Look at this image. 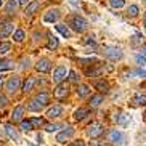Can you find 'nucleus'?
Instances as JSON below:
<instances>
[{
  "instance_id": "f257e3e1",
  "label": "nucleus",
  "mask_w": 146,
  "mask_h": 146,
  "mask_svg": "<svg viewBox=\"0 0 146 146\" xmlns=\"http://www.w3.org/2000/svg\"><path fill=\"white\" fill-rule=\"evenodd\" d=\"M71 26H72V29L76 32H85L87 27H88V23H87L85 18H82V16H72Z\"/></svg>"
},
{
  "instance_id": "f03ea898",
  "label": "nucleus",
  "mask_w": 146,
  "mask_h": 146,
  "mask_svg": "<svg viewBox=\"0 0 146 146\" xmlns=\"http://www.w3.org/2000/svg\"><path fill=\"white\" fill-rule=\"evenodd\" d=\"M104 132V127L100 122H93V124L88 125V129H87V133H88V137L92 138H98L100 135H103Z\"/></svg>"
},
{
  "instance_id": "7ed1b4c3",
  "label": "nucleus",
  "mask_w": 146,
  "mask_h": 146,
  "mask_svg": "<svg viewBox=\"0 0 146 146\" xmlns=\"http://www.w3.org/2000/svg\"><path fill=\"white\" fill-rule=\"evenodd\" d=\"M108 141L116 143L117 146H122V145H124V135H122L117 129L109 130V132H108Z\"/></svg>"
},
{
  "instance_id": "20e7f679",
  "label": "nucleus",
  "mask_w": 146,
  "mask_h": 146,
  "mask_svg": "<svg viewBox=\"0 0 146 146\" xmlns=\"http://www.w3.org/2000/svg\"><path fill=\"white\" fill-rule=\"evenodd\" d=\"M103 53H104V56H108L109 60H114V61L122 58V50L117 47H104Z\"/></svg>"
},
{
  "instance_id": "39448f33",
  "label": "nucleus",
  "mask_w": 146,
  "mask_h": 146,
  "mask_svg": "<svg viewBox=\"0 0 146 146\" xmlns=\"http://www.w3.org/2000/svg\"><path fill=\"white\" fill-rule=\"evenodd\" d=\"M68 74H69V71L64 66H58V68L53 71V82H55V84H61V82L66 79Z\"/></svg>"
},
{
  "instance_id": "423d86ee",
  "label": "nucleus",
  "mask_w": 146,
  "mask_h": 146,
  "mask_svg": "<svg viewBox=\"0 0 146 146\" xmlns=\"http://www.w3.org/2000/svg\"><path fill=\"white\" fill-rule=\"evenodd\" d=\"M19 87H21V79L19 77H10L8 80H7V90L10 92V93H15L16 90H19Z\"/></svg>"
},
{
  "instance_id": "0eeeda50",
  "label": "nucleus",
  "mask_w": 146,
  "mask_h": 146,
  "mask_svg": "<svg viewBox=\"0 0 146 146\" xmlns=\"http://www.w3.org/2000/svg\"><path fill=\"white\" fill-rule=\"evenodd\" d=\"M72 135H74V129H72V127H66L63 132H60L58 135H56V141H58V143H66L69 138L72 137Z\"/></svg>"
},
{
  "instance_id": "6e6552de",
  "label": "nucleus",
  "mask_w": 146,
  "mask_h": 146,
  "mask_svg": "<svg viewBox=\"0 0 146 146\" xmlns=\"http://www.w3.org/2000/svg\"><path fill=\"white\" fill-rule=\"evenodd\" d=\"M35 69L39 71V72H48L50 69H52V61L48 60V58H40L37 61V64H35Z\"/></svg>"
},
{
  "instance_id": "1a4fd4ad",
  "label": "nucleus",
  "mask_w": 146,
  "mask_h": 146,
  "mask_svg": "<svg viewBox=\"0 0 146 146\" xmlns=\"http://www.w3.org/2000/svg\"><path fill=\"white\" fill-rule=\"evenodd\" d=\"M23 116H24V106H16L11 112V120L13 122H21V120H24Z\"/></svg>"
},
{
  "instance_id": "9d476101",
  "label": "nucleus",
  "mask_w": 146,
  "mask_h": 146,
  "mask_svg": "<svg viewBox=\"0 0 146 146\" xmlns=\"http://www.w3.org/2000/svg\"><path fill=\"white\" fill-rule=\"evenodd\" d=\"M5 132H7V135H8L11 140H15V141H19V133H18V130L15 129L13 124H7V125H5Z\"/></svg>"
},
{
  "instance_id": "9b49d317",
  "label": "nucleus",
  "mask_w": 146,
  "mask_h": 146,
  "mask_svg": "<svg viewBox=\"0 0 146 146\" xmlns=\"http://www.w3.org/2000/svg\"><path fill=\"white\" fill-rule=\"evenodd\" d=\"M58 18H60V10H48L47 13H45V16H43V19L47 23H56L58 21Z\"/></svg>"
},
{
  "instance_id": "f8f14e48",
  "label": "nucleus",
  "mask_w": 146,
  "mask_h": 146,
  "mask_svg": "<svg viewBox=\"0 0 146 146\" xmlns=\"http://www.w3.org/2000/svg\"><path fill=\"white\" fill-rule=\"evenodd\" d=\"M68 85H66V84H58V87H56V90H55V98H58V100H63L66 96V95H68Z\"/></svg>"
},
{
  "instance_id": "ddd939ff",
  "label": "nucleus",
  "mask_w": 146,
  "mask_h": 146,
  "mask_svg": "<svg viewBox=\"0 0 146 146\" xmlns=\"http://www.w3.org/2000/svg\"><path fill=\"white\" fill-rule=\"evenodd\" d=\"M15 26L11 24V23H5L3 26L0 27V39H7L11 32H13Z\"/></svg>"
},
{
  "instance_id": "4468645a",
  "label": "nucleus",
  "mask_w": 146,
  "mask_h": 146,
  "mask_svg": "<svg viewBox=\"0 0 146 146\" xmlns=\"http://www.w3.org/2000/svg\"><path fill=\"white\" fill-rule=\"evenodd\" d=\"M61 114H63V108H61V106H53V108L48 109L47 117H48V119H56V117H60Z\"/></svg>"
},
{
  "instance_id": "2eb2a0df",
  "label": "nucleus",
  "mask_w": 146,
  "mask_h": 146,
  "mask_svg": "<svg viewBox=\"0 0 146 146\" xmlns=\"http://www.w3.org/2000/svg\"><path fill=\"white\" fill-rule=\"evenodd\" d=\"M77 95L80 96V98H85V96H88L90 95V92H92V88L88 85H85V84H79L77 85Z\"/></svg>"
},
{
  "instance_id": "dca6fc26",
  "label": "nucleus",
  "mask_w": 146,
  "mask_h": 146,
  "mask_svg": "<svg viewBox=\"0 0 146 146\" xmlns=\"http://www.w3.org/2000/svg\"><path fill=\"white\" fill-rule=\"evenodd\" d=\"M88 114H90V109H88V108H79L77 111L74 112V119L76 120H84Z\"/></svg>"
},
{
  "instance_id": "f3484780",
  "label": "nucleus",
  "mask_w": 146,
  "mask_h": 146,
  "mask_svg": "<svg viewBox=\"0 0 146 146\" xmlns=\"http://www.w3.org/2000/svg\"><path fill=\"white\" fill-rule=\"evenodd\" d=\"M104 101V96L103 93H98V95H93L90 98V108H98L100 104Z\"/></svg>"
},
{
  "instance_id": "a211bd4d",
  "label": "nucleus",
  "mask_w": 146,
  "mask_h": 146,
  "mask_svg": "<svg viewBox=\"0 0 146 146\" xmlns=\"http://www.w3.org/2000/svg\"><path fill=\"white\" fill-rule=\"evenodd\" d=\"M39 2H29V5H26V10H24V13H26V16H31V15H34L35 11H37V8H39Z\"/></svg>"
},
{
  "instance_id": "6ab92c4d",
  "label": "nucleus",
  "mask_w": 146,
  "mask_h": 146,
  "mask_svg": "<svg viewBox=\"0 0 146 146\" xmlns=\"http://www.w3.org/2000/svg\"><path fill=\"white\" fill-rule=\"evenodd\" d=\"M18 0H8V2H7V5H5V11H7V13L8 15H13L15 13V10L18 8Z\"/></svg>"
},
{
  "instance_id": "aec40b11",
  "label": "nucleus",
  "mask_w": 146,
  "mask_h": 146,
  "mask_svg": "<svg viewBox=\"0 0 146 146\" xmlns=\"http://www.w3.org/2000/svg\"><path fill=\"white\" fill-rule=\"evenodd\" d=\"M95 88H98L101 93H108V92H109V84H108L106 80H98L95 84Z\"/></svg>"
},
{
  "instance_id": "412c9836",
  "label": "nucleus",
  "mask_w": 146,
  "mask_h": 146,
  "mask_svg": "<svg viewBox=\"0 0 146 146\" xmlns=\"http://www.w3.org/2000/svg\"><path fill=\"white\" fill-rule=\"evenodd\" d=\"M11 68H13V61L11 60H7V58L0 60V72L2 71H10Z\"/></svg>"
},
{
  "instance_id": "4be33fe9",
  "label": "nucleus",
  "mask_w": 146,
  "mask_h": 146,
  "mask_svg": "<svg viewBox=\"0 0 146 146\" xmlns=\"http://www.w3.org/2000/svg\"><path fill=\"white\" fill-rule=\"evenodd\" d=\"M56 31L60 32L61 35H64V37H71V31H69V27L66 26V24H56Z\"/></svg>"
},
{
  "instance_id": "5701e85b",
  "label": "nucleus",
  "mask_w": 146,
  "mask_h": 146,
  "mask_svg": "<svg viewBox=\"0 0 146 146\" xmlns=\"http://www.w3.org/2000/svg\"><path fill=\"white\" fill-rule=\"evenodd\" d=\"M35 100H37V101H39L42 106H47V104H48V100H50V96H48V93L42 92V93H39L37 96H35Z\"/></svg>"
},
{
  "instance_id": "b1692460",
  "label": "nucleus",
  "mask_w": 146,
  "mask_h": 146,
  "mask_svg": "<svg viewBox=\"0 0 146 146\" xmlns=\"http://www.w3.org/2000/svg\"><path fill=\"white\" fill-rule=\"evenodd\" d=\"M42 104L39 103V101H37V100H31L29 101V104H27V109H29V111H40V109H42Z\"/></svg>"
},
{
  "instance_id": "393cba45",
  "label": "nucleus",
  "mask_w": 146,
  "mask_h": 146,
  "mask_svg": "<svg viewBox=\"0 0 146 146\" xmlns=\"http://www.w3.org/2000/svg\"><path fill=\"white\" fill-rule=\"evenodd\" d=\"M58 45H60V42H58V39H56L55 35H50V37H48L47 48H48V50H55V48H58Z\"/></svg>"
},
{
  "instance_id": "a878e982",
  "label": "nucleus",
  "mask_w": 146,
  "mask_h": 146,
  "mask_svg": "<svg viewBox=\"0 0 146 146\" xmlns=\"http://www.w3.org/2000/svg\"><path fill=\"white\" fill-rule=\"evenodd\" d=\"M34 84H35V80L32 77H29L24 84H23V92H26V93H27V92H31V90H32V87H34Z\"/></svg>"
},
{
  "instance_id": "bb28decb",
  "label": "nucleus",
  "mask_w": 146,
  "mask_h": 146,
  "mask_svg": "<svg viewBox=\"0 0 146 146\" xmlns=\"http://www.w3.org/2000/svg\"><path fill=\"white\" fill-rule=\"evenodd\" d=\"M11 50V43L8 42H0V55H7Z\"/></svg>"
},
{
  "instance_id": "cd10ccee",
  "label": "nucleus",
  "mask_w": 146,
  "mask_h": 146,
  "mask_svg": "<svg viewBox=\"0 0 146 146\" xmlns=\"http://www.w3.org/2000/svg\"><path fill=\"white\" fill-rule=\"evenodd\" d=\"M13 40H15V42H23V40H24V31H23V29L15 31V34H13Z\"/></svg>"
},
{
  "instance_id": "c85d7f7f",
  "label": "nucleus",
  "mask_w": 146,
  "mask_h": 146,
  "mask_svg": "<svg viewBox=\"0 0 146 146\" xmlns=\"http://www.w3.org/2000/svg\"><path fill=\"white\" fill-rule=\"evenodd\" d=\"M137 63H138L140 66H143V64L146 63V47L143 48V50H141V53H140V55L137 56Z\"/></svg>"
},
{
  "instance_id": "c756f323",
  "label": "nucleus",
  "mask_w": 146,
  "mask_h": 146,
  "mask_svg": "<svg viewBox=\"0 0 146 146\" xmlns=\"http://www.w3.org/2000/svg\"><path fill=\"white\" fill-rule=\"evenodd\" d=\"M34 129V125H32V122L29 120H21V130H24V132H29V130Z\"/></svg>"
},
{
  "instance_id": "7c9ffc66",
  "label": "nucleus",
  "mask_w": 146,
  "mask_h": 146,
  "mask_svg": "<svg viewBox=\"0 0 146 146\" xmlns=\"http://www.w3.org/2000/svg\"><path fill=\"white\" fill-rule=\"evenodd\" d=\"M133 104H137V106L146 104V95H137V96L133 98Z\"/></svg>"
},
{
  "instance_id": "2f4dec72",
  "label": "nucleus",
  "mask_w": 146,
  "mask_h": 146,
  "mask_svg": "<svg viewBox=\"0 0 146 146\" xmlns=\"http://www.w3.org/2000/svg\"><path fill=\"white\" fill-rule=\"evenodd\" d=\"M127 15H129L130 18H135L138 15V7L137 5H130L129 10H127Z\"/></svg>"
},
{
  "instance_id": "473e14b6",
  "label": "nucleus",
  "mask_w": 146,
  "mask_h": 146,
  "mask_svg": "<svg viewBox=\"0 0 146 146\" xmlns=\"http://www.w3.org/2000/svg\"><path fill=\"white\" fill-rule=\"evenodd\" d=\"M124 0H109V5H111L112 8H122L124 7Z\"/></svg>"
},
{
  "instance_id": "72a5a7b5",
  "label": "nucleus",
  "mask_w": 146,
  "mask_h": 146,
  "mask_svg": "<svg viewBox=\"0 0 146 146\" xmlns=\"http://www.w3.org/2000/svg\"><path fill=\"white\" fill-rule=\"evenodd\" d=\"M69 80L72 82V84H79V77H77L76 71H69Z\"/></svg>"
},
{
  "instance_id": "f704fd0d",
  "label": "nucleus",
  "mask_w": 146,
  "mask_h": 146,
  "mask_svg": "<svg viewBox=\"0 0 146 146\" xmlns=\"http://www.w3.org/2000/svg\"><path fill=\"white\" fill-rule=\"evenodd\" d=\"M31 122H32V125H34V129H35V127L43 125V120L40 119V117H32V119H31Z\"/></svg>"
},
{
  "instance_id": "c9c22d12",
  "label": "nucleus",
  "mask_w": 146,
  "mask_h": 146,
  "mask_svg": "<svg viewBox=\"0 0 146 146\" xmlns=\"http://www.w3.org/2000/svg\"><path fill=\"white\" fill-rule=\"evenodd\" d=\"M58 129H60V125H56V124H47L45 125V130H47V132H56Z\"/></svg>"
},
{
  "instance_id": "e433bc0d",
  "label": "nucleus",
  "mask_w": 146,
  "mask_h": 146,
  "mask_svg": "<svg viewBox=\"0 0 146 146\" xmlns=\"http://www.w3.org/2000/svg\"><path fill=\"white\" fill-rule=\"evenodd\" d=\"M7 103H8V98H7L5 95H2V93H0V108L7 106Z\"/></svg>"
},
{
  "instance_id": "4c0bfd02",
  "label": "nucleus",
  "mask_w": 146,
  "mask_h": 146,
  "mask_svg": "<svg viewBox=\"0 0 146 146\" xmlns=\"http://www.w3.org/2000/svg\"><path fill=\"white\" fill-rule=\"evenodd\" d=\"M133 74H135V76H141V77H146V71H143V69H137V71H133Z\"/></svg>"
},
{
  "instance_id": "58836bf2",
  "label": "nucleus",
  "mask_w": 146,
  "mask_h": 146,
  "mask_svg": "<svg viewBox=\"0 0 146 146\" xmlns=\"http://www.w3.org/2000/svg\"><path fill=\"white\" fill-rule=\"evenodd\" d=\"M140 42H141V35H140V34H137V35H135V37H133V45H137V43H140Z\"/></svg>"
},
{
  "instance_id": "ea45409f",
  "label": "nucleus",
  "mask_w": 146,
  "mask_h": 146,
  "mask_svg": "<svg viewBox=\"0 0 146 146\" xmlns=\"http://www.w3.org/2000/svg\"><path fill=\"white\" fill-rule=\"evenodd\" d=\"M71 146H85V143L82 141V140H77V141H72Z\"/></svg>"
},
{
  "instance_id": "a19ab883",
  "label": "nucleus",
  "mask_w": 146,
  "mask_h": 146,
  "mask_svg": "<svg viewBox=\"0 0 146 146\" xmlns=\"http://www.w3.org/2000/svg\"><path fill=\"white\" fill-rule=\"evenodd\" d=\"M90 146H103V145H101V143H100L98 140H95V141H92V143H90Z\"/></svg>"
},
{
  "instance_id": "79ce46f5",
  "label": "nucleus",
  "mask_w": 146,
  "mask_h": 146,
  "mask_svg": "<svg viewBox=\"0 0 146 146\" xmlns=\"http://www.w3.org/2000/svg\"><path fill=\"white\" fill-rule=\"evenodd\" d=\"M19 5H29V0H18Z\"/></svg>"
},
{
  "instance_id": "37998d69",
  "label": "nucleus",
  "mask_w": 146,
  "mask_h": 146,
  "mask_svg": "<svg viewBox=\"0 0 146 146\" xmlns=\"http://www.w3.org/2000/svg\"><path fill=\"white\" fill-rule=\"evenodd\" d=\"M143 26L146 27V13H145V16H143Z\"/></svg>"
},
{
  "instance_id": "c03bdc74",
  "label": "nucleus",
  "mask_w": 146,
  "mask_h": 146,
  "mask_svg": "<svg viewBox=\"0 0 146 146\" xmlns=\"http://www.w3.org/2000/svg\"><path fill=\"white\" fill-rule=\"evenodd\" d=\"M3 85V79H2V74H0V87Z\"/></svg>"
},
{
  "instance_id": "a18cd8bd",
  "label": "nucleus",
  "mask_w": 146,
  "mask_h": 146,
  "mask_svg": "<svg viewBox=\"0 0 146 146\" xmlns=\"http://www.w3.org/2000/svg\"><path fill=\"white\" fill-rule=\"evenodd\" d=\"M71 2H72V3H76V2H79V0H71Z\"/></svg>"
},
{
  "instance_id": "49530a36",
  "label": "nucleus",
  "mask_w": 146,
  "mask_h": 146,
  "mask_svg": "<svg viewBox=\"0 0 146 146\" xmlns=\"http://www.w3.org/2000/svg\"><path fill=\"white\" fill-rule=\"evenodd\" d=\"M29 146H35V145H31V143H29Z\"/></svg>"
},
{
  "instance_id": "de8ad7c7",
  "label": "nucleus",
  "mask_w": 146,
  "mask_h": 146,
  "mask_svg": "<svg viewBox=\"0 0 146 146\" xmlns=\"http://www.w3.org/2000/svg\"><path fill=\"white\" fill-rule=\"evenodd\" d=\"M0 5H2V0H0Z\"/></svg>"
},
{
  "instance_id": "09e8293b",
  "label": "nucleus",
  "mask_w": 146,
  "mask_h": 146,
  "mask_svg": "<svg viewBox=\"0 0 146 146\" xmlns=\"http://www.w3.org/2000/svg\"><path fill=\"white\" fill-rule=\"evenodd\" d=\"M145 3H146V0H145Z\"/></svg>"
},
{
  "instance_id": "8fccbe9b",
  "label": "nucleus",
  "mask_w": 146,
  "mask_h": 146,
  "mask_svg": "<svg viewBox=\"0 0 146 146\" xmlns=\"http://www.w3.org/2000/svg\"><path fill=\"white\" fill-rule=\"evenodd\" d=\"M145 116H146V114H145Z\"/></svg>"
}]
</instances>
